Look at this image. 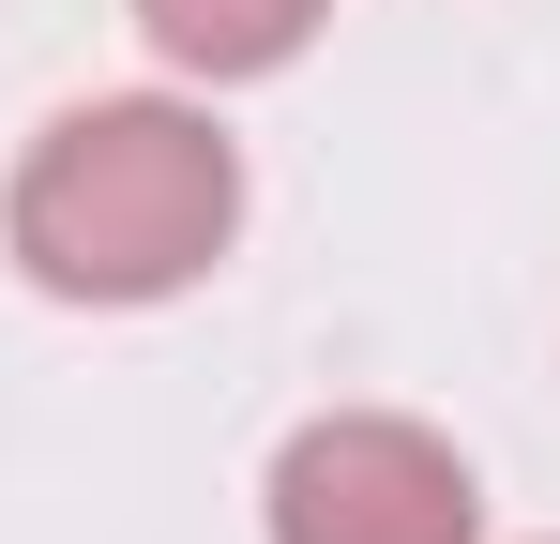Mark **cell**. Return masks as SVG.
Wrapping results in <instances>:
<instances>
[{
	"mask_svg": "<svg viewBox=\"0 0 560 544\" xmlns=\"http://www.w3.org/2000/svg\"><path fill=\"white\" fill-rule=\"evenodd\" d=\"M0 227H15L31 287H61V303H167V287H197L228 258L243 152L212 137V106H183V91H92V106H61L31 137Z\"/></svg>",
	"mask_w": 560,
	"mask_h": 544,
	"instance_id": "obj_1",
	"label": "cell"
},
{
	"mask_svg": "<svg viewBox=\"0 0 560 544\" xmlns=\"http://www.w3.org/2000/svg\"><path fill=\"white\" fill-rule=\"evenodd\" d=\"M469 453L409 409H334L273 453V544H469Z\"/></svg>",
	"mask_w": 560,
	"mask_h": 544,
	"instance_id": "obj_2",
	"label": "cell"
},
{
	"mask_svg": "<svg viewBox=\"0 0 560 544\" xmlns=\"http://www.w3.org/2000/svg\"><path fill=\"white\" fill-rule=\"evenodd\" d=\"M318 15H334V0H137V31H152L183 76H273V61H303Z\"/></svg>",
	"mask_w": 560,
	"mask_h": 544,
	"instance_id": "obj_3",
	"label": "cell"
}]
</instances>
